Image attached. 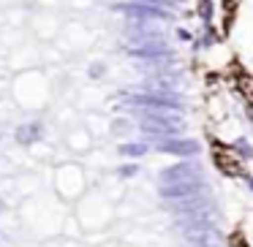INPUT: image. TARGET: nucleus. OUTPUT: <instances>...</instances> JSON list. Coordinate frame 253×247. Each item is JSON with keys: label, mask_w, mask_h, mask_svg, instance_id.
I'll use <instances>...</instances> for the list:
<instances>
[{"label": "nucleus", "mask_w": 253, "mask_h": 247, "mask_svg": "<svg viewBox=\"0 0 253 247\" xmlns=\"http://www.w3.org/2000/svg\"><path fill=\"white\" fill-rule=\"evenodd\" d=\"M128 55L136 57V60H164V57H171V49L164 38H150V41H136L128 49Z\"/></svg>", "instance_id": "0eeeda50"}, {"label": "nucleus", "mask_w": 253, "mask_h": 247, "mask_svg": "<svg viewBox=\"0 0 253 247\" xmlns=\"http://www.w3.org/2000/svg\"><path fill=\"white\" fill-rule=\"evenodd\" d=\"M210 247H218V245H210Z\"/></svg>", "instance_id": "2eb2a0df"}, {"label": "nucleus", "mask_w": 253, "mask_h": 247, "mask_svg": "<svg viewBox=\"0 0 253 247\" xmlns=\"http://www.w3.org/2000/svg\"><path fill=\"white\" fill-rule=\"evenodd\" d=\"M39 133H41V128L36 125H22V128H17V139L22 144H30V141H36V139H39Z\"/></svg>", "instance_id": "9d476101"}, {"label": "nucleus", "mask_w": 253, "mask_h": 247, "mask_svg": "<svg viewBox=\"0 0 253 247\" xmlns=\"http://www.w3.org/2000/svg\"><path fill=\"white\" fill-rule=\"evenodd\" d=\"M207 190L204 179H191V182H177V185H161V198L164 201H185V198L202 196Z\"/></svg>", "instance_id": "423d86ee"}, {"label": "nucleus", "mask_w": 253, "mask_h": 247, "mask_svg": "<svg viewBox=\"0 0 253 247\" xmlns=\"http://www.w3.org/2000/svg\"><path fill=\"white\" fill-rule=\"evenodd\" d=\"M144 152H147V144H144V141L120 144V155H123V158H142Z\"/></svg>", "instance_id": "1a4fd4ad"}, {"label": "nucleus", "mask_w": 253, "mask_h": 247, "mask_svg": "<svg viewBox=\"0 0 253 247\" xmlns=\"http://www.w3.org/2000/svg\"><path fill=\"white\" fill-rule=\"evenodd\" d=\"M117 11L126 14V17L136 19V22H164V19H171V14L166 11L164 6H153V3H139V0H128V3H120Z\"/></svg>", "instance_id": "7ed1b4c3"}, {"label": "nucleus", "mask_w": 253, "mask_h": 247, "mask_svg": "<svg viewBox=\"0 0 253 247\" xmlns=\"http://www.w3.org/2000/svg\"><path fill=\"white\" fill-rule=\"evenodd\" d=\"M191 179H202V166L193 158H185L161 171V185H177V182H191Z\"/></svg>", "instance_id": "20e7f679"}, {"label": "nucleus", "mask_w": 253, "mask_h": 247, "mask_svg": "<svg viewBox=\"0 0 253 247\" xmlns=\"http://www.w3.org/2000/svg\"><path fill=\"white\" fill-rule=\"evenodd\" d=\"M177 231L185 236H193V234H207V231H215V220L207 217V212L202 214H188V217H180L177 220Z\"/></svg>", "instance_id": "6e6552de"}, {"label": "nucleus", "mask_w": 253, "mask_h": 247, "mask_svg": "<svg viewBox=\"0 0 253 247\" xmlns=\"http://www.w3.org/2000/svg\"><path fill=\"white\" fill-rule=\"evenodd\" d=\"M101 71H104V66H93V71H90V73H93V76H101Z\"/></svg>", "instance_id": "4468645a"}, {"label": "nucleus", "mask_w": 253, "mask_h": 247, "mask_svg": "<svg viewBox=\"0 0 253 247\" xmlns=\"http://www.w3.org/2000/svg\"><path fill=\"white\" fill-rule=\"evenodd\" d=\"M128 106L139 109H153V111H180L182 101L174 95V90H147V93H131L126 95Z\"/></svg>", "instance_id": "f03ea898"}, {"label": "nucleus", "mask_w": 253, "mask_h": 247, "mask_svg": "<svg viewBox=\"0 0 253 247\" xmlns=\"http://www.w3.org/2000/svg\"><path fill=\"white\" fill-rule=\"evenodd\" d=\"M158 152H166V155H174V158H196L202 152V144L193 141V139H185V136H171V139H161L155 144Z\"/></svg>", "instance_id": "39448f33"}, {"label": "nucleus", "mask_w": 253, "mask_h": 247, "mask_svg": "<svg viewBox=\"0 0 253 247\" xmlns=\"http://www.w3.org/2000/svg\"><path fill=\"white\" fill-rule=\"evenodd\" d=\"M231 147H234V149H237V152H240V155H242V158H245V160H248V158H253V147H251V141H248L245 136H237Z\"/></svg>", "instance_id": "9b49d317"}, {"label": "nucleus", "mask_w": 253, "mask_h": 247, "mask_svg": "<svg viewBox=\"0 0 253 247\" xmlns=\"http://www.w3.org/2000/svg\"><path fill=\"white\" fill-rule=\"evenodd\" d=\"M139 128H142L147 136L153 139H171V136H180L185 131V122L182 117H177L174 111H153V109H144V114H139Z\"/></svg>", "instance_id": "f257e3e1"}, {"label": "nucleus", "mask_w": 253, "mask_h": 247, "mask_svg": "<svg viewBox=\"0 0 253 247\" xmlns=\"http://www.w3.org/2000/svg\"><path fill=\"white\" fill-rule=\"evenodd\" d=\"M139 3H153V6H180L182 0H139Z\"/></svg>", "instance_id": "ddd939ff"}, {"label": "nucleus", "mask_w": 253, "mask_h": 247, "mask_svg": "<svg viewBox=\"0 0 253 247\" xmlns=\"http://www.w3.org/2000/svg\"><path fill=\"white\" fill-rule=\"evenodd\" d=\"M117 174H120L123 179H128V176H136V174H139V166H133V163L120 166V171H117Z\"/></svg>", "instance_id": "f8f14e48"}]
</instances>
